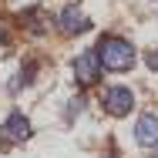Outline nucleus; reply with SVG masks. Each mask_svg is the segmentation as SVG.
Listing matches in <instances>:
<instances>
[{"label": "nucleus", "mask_w": 158, "mask_h": 158, "mask_svg": "<svg viewBox=\"0 0 158 158\" xmlns=\"http://www.w3.org/2000/svg\"><path fill=\"white\" fill-rule=\"evenodd\" d=\"M98 57H101V67L108 71H128L135 64V47L125 37H104L98 47Z\"/></svg>", "instance_id": "1"}, {"label": "nucleus", "mask_w": 158, "mask_h": 158, "mask_svg": "<svg viewBox=\"0 0 158 158\" xmlns=\"http://www.w3.org/2000/svg\"><path fill=\"white\" fill-rule=\"evenodd\" d=\"M101 104H104V111H108V114H114V118H125L128 111L135 108V94H131L128 88H118V84H114V88H108V91H104Z\"/></svg>", "instance_id": "2"}, {"label": "nucleus", "mask_w": 158, "mask_h": 158, "mask_svg": "<svg viewBox=\"0 0 158 158\" xmlns=\"http://www.w3.org/2000/svg\"><path fill=\"white\" fill-rule=\"evenodd\" d=\"M74 74H77L81 84H94L98 77H101V57H98V51H84L74 61Z\"/></svg>", "instance_id": "3"}, {"label": "nucleus", "mask_w": 158, "mask_h": 158, "mask_svg": "<svg viewBox=\"0 0 158 158\" xmlns=\"http://www.w3.org/2000/svg\"><path fill=\"white\" fill-rule=\"evenodd\" d=\"M0 138L3 141H27L31 138V121H27V114H20V111H14L7 121H3V128H0Z\"/></svg>", "instance_id": "4"}, {"label": "nucleus", "mask_w": 158, "mask_h": 158, "mask_svg": "<svg viewBox=\"0 0 158 158\" xmlns=\"http://www.w3.org/2000/svg\"><path fill=\"white\" fill-rule=\"evenodd\" d=\"M57 27H61V34L74 37V34H84V31H88L91 20H88L77 7H67V10H61V17H57Z\"/></svg>", "instance_id": "5"}, {"label": "nucleus", "mask_w": 158, "mask_h": 158, "mask_svg": "<svg viewBox=\"0 0 158 158\" xmlns=\"http://www.w3.org/2000/svg\"><path fill=\"white\" fill-rule=\"evenodd\" d=\"M135 138L141 145H158V114H141L135 125Z\"/></svg>", "instance_id": "6"}]
</instances>
